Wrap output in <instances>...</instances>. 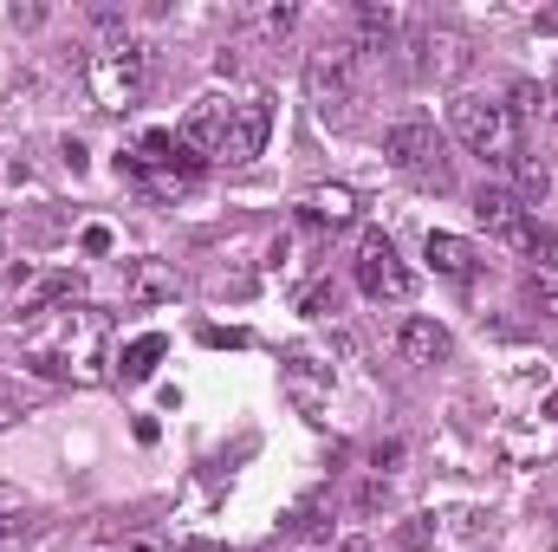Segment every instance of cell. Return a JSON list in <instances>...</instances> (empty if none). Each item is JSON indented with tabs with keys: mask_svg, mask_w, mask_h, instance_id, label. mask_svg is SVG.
Returning <instances> with one entry per match:
<instances>
[{
	"mask_svg": "<svg viewBox=\"0 0 558 552\" xmlns=\"http://www.w3.org/2000/svg\"><path fill=\"white\" fill-rule=\"evenodd\" d=\"M26 351V371L33 377H59V384H98L105 377V351H111V312L72 299V305H52L26 325L20 338Z\"/></svg>",
	"mask_w": 558,
	"mask_h": 552,
	"instance_id": "6da1fadb",
	"label": "cell"
},
{
	"mask_svg": "<svg viewBox=\"0 0 558 552\" xmlns=\"http://www.w3.org/2000/svg\"><path fill=\"white\" fill-rule=\"evenodd\" d=\"M149 79H156V59H149V46L131 39V33H111V39L85 59V92H92L98 111H137L143 92H149Z\"/></svg>",
	"mask_w": 558,
	"mask_h": 552,
	"instance_id": "7a4b0ae2",
	"label": "cell"
},
{
	"mask_svg": "<svg viewBox=\"0 0 558 552\" xmlns=\"http://www.w3.org/2000/svg\"><path fill=\"white\" fill-rule=\"evenodd\" d=\"M448 131L468 143L474 156H494V163H513V156H520V124H513V111L494 105V98H454V105H448Z\"/></svg>",
	"mask_w": 558,
	"mask_h": 552,
	"instance_id": "3957f363",
	"label": "cell"
},
{
	"mask_svg": "<svg viewBox=\"0 0 558 552\" xmlns=\"http://www.w3.org/2000/svg\"><path fill=\"white\" fill-rule=\"evenodd\" d=\"M351 274H357V292H364V299H410V292H416V274L397 261V241H390L384 228H364Z\"/></svg>",
	"mask_w": 558,
	"mask_h": 552,
	"instance_id": "277c9868",
	"label": "cell"
},
{
	"mask_svg": "<svg viewBox=\"0 0 558 552\" xmlns=\"http://www.w3.org/2000/svg\"><path fill=\"white\" fill-rule=\"evenodd\" d=\"M384 156L403 169V176H422V182H448V163H441V131L428 124V118H403V124H390V137H384Z\"/></svg>",
	"mask_w": 558,
	"mask_h": 552,
	"instance_id": "5b68a950",
	"label": "cell"
},
{
	"mask_svg": "<svg viewBox=\"0 0 558 552\" xmlns=\"http://www.w3.org/2000/svg\"><path fill=\"white\" fill-rule=\"evenodd\" d=\"M267 137H274V105L254 92V98H241V105L228 111V143H221V156H228V163H254V156L267 149Z\"/></svg>",
	"mask_w": 558,
	"mask_h": 552,
	"instance_id": "8992f818",
	"label": "cell"
},
{
	"mask_svg": "<svg viewBox=\"0 0 558 552\" xmlns=\"http://www.w3.org/2000/svg\"><path fill=\"white\" fill-rule=\"evenodd\" d=\"M351 65H357V46H351V39L312 52V98H318L325 111H338V105L351 98Z\"/></svg>",
	"mask_w": 558,
	"mask_h": 552,
	"instance_id": "52a82bcc",
	"label": "cell"
},
{
	"mask_svg": "<svg viewBox=\"0 0 558 552\" xmlns=\"http://www.w3.org/2000/svg\"><path fill=\"white\" fill-rule=\"evenodd\" d=\"M397 358L403 364H416V371H428V364H448L454 358V338H448V325H435V319H403L397 325Z\"/></svg>",
	"mask_w": 558,
	"mask_h": 552,
	"instance_id": "ba28073f",
	"label": "cell"
},
{
	"mask_svg": "<svg viewBox=\"0 0 558 552\" xmlns=\"http://www.w3.org/2000/svg\"><path fill=\"white\" fill-rule=\"evenodd\" d=\"M286 397L299 404L305 416L325 410V397H331V364H318V358H305V351H286Z\"/></svg>",
	"mask_w": 558,
	"mask_h": 552,
	"instance_id": "9c48e42d",
	"label": "cell"
},
{
	"mask_svg": "<svg viewBox=\"0 0 558 552\" xmlns=\"http://www.w3.org/2000/svg\"><path fill=\"white\" fill-rule=\"evenodd\" d=\"M228 111H234V105L202 98V105L182 118V131H175V137H182V149H195L202 163H208V156H221V143H228Z\"/></svg>",
	"mask_w": 558,
	"mask_h": 552,
	"instance_id": "30bf717a",
	"label": "cell"
},
{
	"mask_svg": "<svg viewBox=\"0 0 558 552\" xmlns=\"http://www.w3.org/2000/svg\"><path fill=\"white\" fill-rule=\"evenodd\" d=\"M124 299H137V305H162V299H175V267L156 261V254L124 261Z\"/></svg>",
	"mask_w": 558,
	"mask_h": 552,
	"instance_id": "8fae6325",
	"label": "cell"
},
{
	"mask_svg": "<svg viewBox=\"0 0 558 552\" xmlns=\"http://www.w3.org/2000/svg\"><path fill=\"white\" fill-rule=\"evenodd\" d=\"M422 254H428V267L448 279H474V267H481V254H474V241H461V235H428L422 241Z\"/></svg>",
	"mask_w": 558,
	"mask_h": 552,
	"instance_id": "7c38bea8",
	"label": "cell"
},
{
	"mask_svg": "<svg viewBox=\"0 0 558 552\" xmlns=\"http://www.w3.org/2000/svg\"><path fill=\"white\" fill-rule=\"evenodd\" d=\"M299 208H305V221H325V228H344V221L357 215V195L331 182V189H312V195H305Z\"/></svg>",
	"mask_w": 558,
	"mask_h": 552,
	"instance_id": "4fadbf2b",
	"label": "cell"
},
{
	"mask_svg": "<svg viewBox=\"0 0 558 552\" xmlns=\"http://www.w3.org/2000/svg\"><path fill=\"white\" fill-rule=\"evenodd\" d=\"M162 351H169V338H162V332H143V338H131V345H124V358H118V377H124V384H143V377L162 364Z\"/></svg>",
	"mask_w": 558,
	"mask_h": 552,
	"instance_id": "5bb4252c",
	"label": "cell"
},
{
	"mask_svg": "<svg viewBox=\"0 0 558 552\" xmlns=\"http://www.w3.org/2000/svg\"><path fill=\"white\" fill-rule=\"evenodd\" d=\"M513 182H520V189H513L520 202H546V189H553V169H546V163H533V156H513Z\"/></svg>",
	"mask_w": 558,
	"mask_h": 552,
	"instance_id": "9a60e30c",
	"label": "cell"
},
{
	"mask_svg": "<svg viewBox=\"0 0 558 552\" xmlns=\"http://www.w3.org/2000/svg\"><path fill=\"white\" fill-rule=\"evenodd\" d=\"M357 33H364V46H384V39L397 33V13L371 0V7H357Z\"/></svg>",
	"mask_w": 558,
	"mask_h": 552,
	"instance_id": "2e32d148",
	"label": "cell"
},
{
	"mask_svg": "<svg viewBox=\"0 0 558 552\" xmlns=\"http://www.w3.org/2000/svg\"><path fill=\"white\" fill-rule=\"evenodd\" d=\"M26 527V494L20 488H0V540H13Z\"/></svg>",
	"mask_w": 558,
	"mask_h": 552,
	"instance_id": "e0dca14e",
	"label": "cell"
},
{
	"mask_svg": "<svg viewBox=\"0 0 558 552\" xmlns=\"http://www.w3.org/2000/svg\"><path fill=\"white\" fill-rule=\"evenodd\" d=\"M507 111H513V124H520V118H539V111H546V92H539V85H513V105H507Z\"/></svg>",
	"mask_w": 558,
	"mask_h": 552,
	"instance_id": "ac0fdd59",
	"label": "cell"
},
{
	"mask_svg": "<svg viewBox=\"0 0 558 552\" xmlns=\"http://www.w3.org/2000/svg\"><path fill=\"white\" fill-rule=\"evenodd\" d=\"M428 540H435V520H403V527H397V547L403 552H422Z\"/></svg>",
	"mask_w": 558,
	"mask_h": 552,
	"instance_id": "d6986e66",
	"label": "cell"
},
{
	"mask_svg": "<svg viewBox=\"0 0 558 552\" xmlns=\"http://www.w3.org/2000/svg\"><path fill=\"white\" fill-rule=\"evenodd\" d=\"M533 299H539L546 312H558V261H553V267H539V274H533Z\"/></svg>",
	"mask_w": 558,
	"mask_h": 552,
	"instance_id": "ffe728a7",
	"label": "cell"
},
{
	"mask_svg": "<svg viewBox=\"0 0 558 552\" xmlns=\"http://www.w3.org/2000/svg\"><path fill=\"white\" fill-rule=\"evenodd\" d=\"M292 20H299V7H286V0H279V7L260 13V33H292Z\"/></svg>",
	"mask_w": 558,
	"mask_h": 552,
	"instance_id": "44dd1931",
	"label": "cell"
},
{
	"mask_svg": "<svg viewBox=\"0 0 558 552\" xmlns=\"http://www.w3.org/2000/svg\"><path fill=\"white\" fill-rule=\"evenodd\" d=\"M384 494H390V488H384V481L371 475V481L357 488V514H377V507H384Z\"/></svg>",
	"mask_w": 558,
	"mask_h": 552,
	"instance_id": "7402d4cb",
	"label": "cell"
},
{
	"mask_svg": "<svg viewBox=\"0 0 558 552\" xmlns=\"http://www.w3.org/2000/svg\"><path fill=\"white\" fill-rule=\"evenodd\" d=\"M546 111H553V124H558V79L546 85Z\"/></svg>",
	"mask_w": 558,
	"mask_h": 552,
	"instance_id": "603a6c76",
	"label": "cell"
},
{
	"mask_svg": "<svg viewBox=\"0 0 558 552\" xmlns=\"http://www.w3.org/2000/svg\"><path fill=\"white\" fill-rule=\"evenodd\" d=\"M13 416H20V410H13V404H0V429H7V422H13Z\"/></svg>",
	"mask_w": 558,
	"mask_h": 552,
	"instance_id": "cb8c5ba5",
	"label": "cell"
},
{
	"mask_svg": "<svg viewBox=\"0 0 558 552\" xmlns=\"http://www.w3.org/2000/svg\"><path fill=\"white\" fill-rule=\"evenodd\" d=\"M338 552H371V547H364V540H344V547H338Z\"/></svg>",
	"mask_w": 558,
	"mask_h": 552,
	"instance_id": "d4e9b609",
	"label": "cell"
},
{
	"mask_svg": "<svg viewBox=\"0 0 558 552\" xmlns=\"http://www.w3.org/2000/svg\"><path fill=\"white\" fill-rule=\"evenodd\" d=\"M0 404H7V371H0Z\"/></svg>",
	"mask_w": 558,
	"mask_h": 552,
	"instance_id": "484cf974",
	"label": "cell"
}]
</instances>
